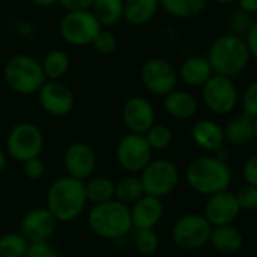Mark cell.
I'll return each mask as SVG.
<instances>
[{
    "label": "cell",
    "instance_id": "cell-20",
    "mask_svg": "<svg viewBox=\"0 0 257 257\" xmlns=\"http://www.w3.org/2000/svg\"><path fill=\"white\" fill-rule=\"evenodd\" d=\"M165 112L176 119H189L198 110V100L185 89H174L164 97Z\"/></svg>",
    "mask_w": 257,
    "mask_h": 257
},
{
    "label": "cell",
    "instance_id": "cell-33",
    "mask_svg": "<svg viewBox=\"0 0 257 257\" xmlns=\"http://www.w3.org/2000/svg\"><path fill=\"white\" fill-rule=\"evenodd\" d=\"M252 23H254L252 16H249L245 11L237 8V10L231 11V14L228 16V28H230L228 34H233L236 37L243 38L246 35V32L249 31Z\"/></svg>",
    "mask_w": 257,
    "mask_h": 257
},
{
    "label": "cell",
    "instance_id": "cell-22",
    "mask_svg": "<svg viewBox=\"0 0 257 257\" xmlns=\"http://www.w3.org/2000/svg\"><path fill=\"white\" fill-rule=\"evenodd\" d=\"M209 243L212 245L215 251L225 254V255H231V254H236L242 248L243 237L239 228L234 227L233 224L219 225V227H212Z\"/></svg>",
    "mask_w": 257,
    "mask_h": 257
},
{
    "label": "cell",
    "instance_id": "cell-2",
    "mask_svg": "<svg viewBox=\"0 0 257 257\" xmlns=\"http://www.w3.org/2000/svg\"><path fill=\"white\" fill-rule=\"evenodd\" d=\"M185 179L192 191L210 197L228 191L233 174L230 165L224 159L218 156H201L188 165Z\"/></svg>",
    "mask_w": 257,
    "mask_h": 257
},
{
    "label": "cell",
    "instance_id": "cell-38",
    "mask_svg": "<svg viewBox=\"0 0 257 257\" xmlns=\"http://www.w3.org/2000/svg\"><path fill=\"white\" fill-rule=\"evenodd\" d=\"M23 173L31 180H40L46 174V164L41 161V158L31 159L23 164Z\"/></svg>",
    "mask_w": 257,
    "mask_h": 257
},
{
    "label": "cell",
    "instance_id": "cell-44",
    "mask_svg": "<svg viewBox=\"0 0 257 257\" xmlns=\"http://www.w3.org/2000/svg\"><path fill=\"white\" fill-rule=\"evenodd\" d=\"M8 159H10V156L7 155V152L0 149V173H4L5 168L8 167Z\"/></svg>",
    "mask_w": 257,
    "mask_h": 257
},
{
    "label": "cell",
    "instance_id": "cell-13",
    "mask_svg": "<svg viewBox=\"0 0 257 257\" xmlns=\"http://www.w3.org/2000/svg\"><path fill=\"white\" fill-rule=\"evenodd\" d=\"M121 118L128 134L146 135L149 128L156 122V110L149 98L134 95L124 101Z\"/></svg>",
    "mask_w": 257,
    "mask_h": 257
},
{
    "label": "cell",
    "instance_id": "cell-25",
    "mask_svg": "<svg viewBox=\"0 0 257 257\" xmlns=\"http://www.w3.org/2000/svg\"><path fill=\"white\" fill-rule=\"evenodd\" d=\"M159 5L171 17L189 20L206 11L209 0H159Z\"/></svg>",
    "mask_w": 257,
    "mask_h": 257
},
{
    "label": "cell",
    "instance_id": "cell-8",
    "mask_svg": "<svg viewBox=\"0 0 257 257\" xmlns=\"http://www.w3.org/2000/svg\"><path fill=\"white\" fill-rule=\"evenodd\" d=\"M212 225L203 213H186L176 219L171 228L173 242L186 251L200 249L209 243Z\"/></svg>",
    "mask_w": 257,
    "mask_h": 257
},
{
    "label": "cell",
    "instance_id": "cell-40",
    "mask_svg": "<svg viewBox=\"0 0 257 257\" xmlns=\"http://www.w3.org/2000/svg\"><path fill=\"white\" fill-rule=\"evenodd\" d=\"M67 13L71 11H89L94 0H59L58 2Z\"/></svg>",
    "mask_w": 257,
    "mask_h": 257
},
{
    "label": "cell",
    "instance_id": "cell-31",
    "mask_svg": "<svg viewBox=\"0 0 257 257\" xmlns=\"http://www.w3.org/2000/svg\"><path fill=\"white\" fill-rule=\"evenodd\" d=\"M144 137H146V140H147V143L153 152H164L173 143L171 128L168 125L159 124V122H155Z\"/></svg>",
    "mask_w": 257,
    "mask_h": 257
},
{
    "label": "cell",
    "instance_id": "cell-15",
    "mask_svg": "<svg viewBox=\"0 0 257 257\" xmlns=\"http://www.w3.org/2000/svg\"><path fill=\"white\" fill-rule=\"evenodd\" d=\"M64 168L67 176L77 180H88L97 168V155L86 143H73L64 152Z\"/></svg>",
    "mask_w": 257,
    "mask_h": 257
},
{
    "label": "cell",
    "instance_id": "cell-26",
    "mask_svg": "<svg viewBox=\"0 0 257 257\" xmlns=\"http://www.w3.org/2000/svg\"><path fill=\"white\" fill-rule=\"evenodd\" d=\"M89 11L101 28H112L122 20L124 0H94Z\"/></svg>",
    "mask_w": 257,
    "mask_h": 257
},
{
    "label": "cell",
    "instance_id": "cell-12",
    "mask_svg": "<svg viewBox=\"0 0 257 257\" xmlns=\"http://www.w3.org/2000/svg\"><path fill=\"white\" fill-rule=\"evenodd\" d=\"M201 98L210 112L216 115H227L237 106L239 94L233 79L213 74L201 86Z\"/></svg>",
    "mask_w": 257,
    "mask_h": 257
},
{
    "label": "cell",
    "instance_id": "cell-39",
    "mask_svg": "<svg viewBox=\"0 0 257 257\" xmlns=\"http://www.w3.org/2000/svg\"><path fill=\"white\" fill-rule=\"evenodd\" d=\"M242 177L246 185L257 188V155L248 158L242 167Z\"/></svg>",
    "mask_w": 257,
    "mask_h": 257
},
{
    "label": "cell",
    "instance_id": "cell-6",
    "mask_svg": "<svg viewBox=\"0 0 257 257\" xmlns=\"http://www.w3.org/2000/svg\"><path fill=\"white\" fill-rule=\"evenodd\" d=\"M44 149V135L41 128L31 122H17L7 137V155L14 161L25 164L31 159L40 158Z\"/></svg>",
    "mask_w": 257,
    "mask_h": 257
},
{
    "label": "cell",
    "instance_id": "cell-19",
    "mask_svg": "<svg viewBox=\"0 0 257 257\" xmlns=\"http://www.w3.org/2000/svg\"><path fill=\"white\" fill-rule=\"evenodd\" d=\"M191 138L197 147L209 153L219 152L225 143L224 128L213 119H200L194 122L191 127Z\"/></svg>",
    "mask_w": 257,
    "mask_h": 257
},
{
    "label": "cell",
    "instance_id": "cell-36",
    "mask_svg": "<svg viewBox=\"0 0 257 257\" xmlns=\"http://www.w3.org/2000/svg\"><path fill=\"white\" fill-rule=\"evenodd\" d=\"M234 197L240 210L249 212V210L257 209V188L255 186L245 185L234 194Z\"/></svg>",
    "mask_w": 257,
    "mask_h": 257
},
{
    "label": "cell",
    "instance_id": "cell-32",
    "mask_svg": "<svg viewBox=\"0 0 257 257\" xmlns=\"http://www.w3.org/2000/svg\"><path fill=\"white\" fill-rule=\"evenodd\" d=\"M134 246L141 255H153L159 248V236L155 228L134 231Z\"/></svg>",
    "mask_w": 257,
    "mask_h": 257
},
{
    "label": "cell",
    "instance_id": "cell-9",
    "mask_svg": "<svg viewBox=\"0 0 257 257\" xmlns=\"http://www.w3.org/2000/svg\"><path fill=\"white\" fill-rule=\"evenodd\" d=\"M115 159L119 168H122L127 174L138 176L152 162L153 150L144 135L127 134L116 144Z\"/></svg>",
    "mask_w": 257,
    "mask_h": 257
},
{
    "label": "cell",
    "instance_id": "cell-11",
    "mask_svg": "<svg viewBox=\"0 0 257 257\" xmlns=\"http://www.w3.org/2000/svg\"><path fill=\"white\" fill-rule=\"evenodd\" d=\"M140 77L144 88L150 94L161 95V97H165L167 94L174 91L179 82V74L176 67L170 61L159 56L150 58L143 64Z\"/></svg>",
    "mask_w": 257,
    "mask_h": 257
},
{
    "label": "cell",
    "instance_id": "cell-7",
    "mask_svg": "<svg viewBox=\"0 0 257 257\" xmlns=\"http://www.w3.org/2000/svg\"><path fill=\"white\" fill-rule=\"evenodd\" d=\"M138 176L146 195L161 200L171 195L180 183V170L170 159H152Z\"/></svg>",
    "mask_w": 257,
    "mask_h": 257
},
{
    "label": "cell",
    "instance_id": "cell-10",
    "mask_svg": "<svg viewBox=\"0 0 257 257\" xmlns=\"http://www.w3.org/2000/svg\"><path fill=\"white\" fill-rule=\"evenodd\" d=\"M103 28L91 11L67 13L59 23V34L65 43L74 47L91 46Z\"/></svg>",
    "mask_w": 257,
    "mask_h": 257
},
{
    "label": "cell",
    "instance_id": "cell-43",
    "mask_svg": "<svg viewBox=\"0 0 257 257\" xmlns=\"http://www.w3.org/2000/svg\"><path fill=\"white\" fill-rule=\"evenodd\" d=\"M31 2L38 8H52L59 2V0H31Z\"/></svg>",
    "mask_w": 257,
    "mask_h": 257
},
{
    "label": "cell",
    "instance_id": "cell-3",
    "mask_svg": "<svg viewBox=\"0 0 257 257\" xmlns=\"http://www.w3.org/2000/svg\"><path fill=\"white\" fill-rule=\"evenodd\" d=\"M206 59L213 74L233 79L246 70L251 58L243 38L224 34L212 41Z\"/></svg>",
    "mask_w": 257,
    "mask_h": 257
},
{
    "label": "cell",
    "instance_id": "cell-28",
    "mask_svg": "<svg viewBox=\"0 0 257 257\" xmlns=\"http://www.w3.org/2000/svg\"><path fill=\"white\" fill-rule=\"evenodd\" d=\"M144 195H146V192H144L141 179L137 174H127L115 182V198L113 200H116L128 207L135 204Z\"/></svg>",
    "mask_w": 257,
    "mask_h": 257
},
{
    "label": "cell",
    "instance_id": "cell-14",
    "mask_svg": "<svg viewBox=\"0 0 257 257\" xmlns=\"http://www.w3.org/2000/svg\"><path fill=\"white\" fill-rule=\"evenodd\" d=\"M38 101L43 110L52 116H65L76 104L74 92L61 80H47L38 91Z\"/></svg>",
    "mask_w": 257,
    "mask_h": 257
},
{
    "label": "cell",
    "instance_id": "cell-46",
    "mask_svg": "<svg viewBox=\"0 0 257 257\" xmlns=\"http://www.w3.org/2000/svg\"><path fill=\"white\" fill-rule=\"evenodd\" d=\"M254 140L257 141V118L254 119Z\"/></svg>",
    "mask_w": 257,
    "mask_h": 257
},
{
    "label": "cell",
    "instance_id": "cell-29",
    "mask_svg": "<svg viewBox=\"0 0 257 257\" xmlns=\"http://www.w3.org/2000/svg\"><path fill=\"white\" fill-rule=\"evenodd\" d=\"M41 67L46 80H61L70 70L71 61L67 52L61 49H53L47 52L41 61Z\"/></svg>",
    "mask_w": 257,
    "mask_h": 257
},
{
    "label": "cell",
    "instance_id": "cell-23",
    "mask_svg": "<svg viewBox=\"0 0 257 257\" xmlns=\"http://www.w3.org/2000/svg\"><path fill=\"white\" fill-rule=\"evenodd\" d=\"M159 10V0H124L122 19L134 26H144L156 17Z\"/></svg>",
    "mask_w": 257,
    "mask_h": 257
},
{
    "label": "cell",
    "instance_id": "cell-41",
    "mask_svg": "<svg viewBox=\"0 0 257 257\" xmlns=\"http://www.w3.org/2000/svg\"><path fill=\"white\" fill-rule=\"evenodd\" d=\"M243 40H245L246 49L249 52V58L257 61V20H254V23L251 25V28L246 32V35L243 37Z\"/></svg>",
    "mask_w": 257,
    "mask_h": 257
},
{
    "label": "cell",
    "instance_id": "cell-35",
    "mask_svg": "<svg viewBox=\"0 0 257 257\" xmlns=\"http://www.w3.org/2000/svg\"><path fill=\"white\" fill-rule=\"evenodd\" d=\"M242 112L252 119L257 118V80L246 85L242 94Z\"/></svg>",
    "mask_w": 257,
    "mask_h": 257
},
{
    "label": "cell",
    "instance_id": "cell-5",
    "mask_svg": "<svg viewBox=\"0 0 257 257\" xmlns=\"http://www.w3.org/2000/svg\"><path fill=\"white\" fill-rule=\"evenodd\" d=\"M4 79L7 85L20 95L38 94L47 82L41 62L28 53L13 55L4 67Z\"/></svg>",
    "mask_w": 257,
    "mask_h": 257
},
{
    "label": "cell",
    "instance_id": "cell-45",
    "mask_svg": "<svg viewBox=\"0 0 257 257\" xmlns=\"http://www.w3.org/2000/svg\"><path fill=\"white\" fill-rule=\"evenodd\" d=\"M213 2H216L219 5H230L233 2H237V0H213Z\"/></svg>",
    "mask_w": 257,
    "mask_h": 257
},
{
    "label": "cell",
    "instance_id": "cell-1",
    "mask_svg": "<svg viewBox=\"0 0 257 257\" xmlns=\"http://www.w3.org/2000/svg\"><path fill=\"white\" fill-rule=\"evenodd\" d=\"M86 204L85 183L67 174L53 180L47 189L46 207L58 222L76 221L85 212Z\"/></svg>",
    "mask_w": 257,
    "mask_h": 257
},
{
    "label": "cell",
    "instance_id": "cell-37",
    "mask_svg": "<svg viewBox=\"0 0 257 257\" xmlns=\"http://www.w3.org/2000/svg\"><path fill=\"white\" fill-rule=\"evenodd\" d=\"M23 257H62L61 252L50 242H34Z\"/></svg>",
    "mask_w": 257,
    "mask_h": 257
},
{
    "label": "cell",
    "instance_id": "cell-30",
    "mask_svg": "<svg viewBox=\"0 0 257 257\" xmlns=\"http://www.w3.org/2000/svg\"><path fill=\"white\" fill-rule=\"evenodd\" d=\"M29 240L20 231H8L0 236V257H23Z\"/></svg>",
    "mask_w": 257,
    "mask_h": 257
},
{
    "label": "cell",
    "instance_id": "cell-16",
    "mask_svg": "<svg viewBox=\"0 0 257 257\" xmlns=\"http://www.w3.org/2000/svg\"><path fill=\"white\" fill-rule=\"evenodd\" d=\"M56 225L58 221L46 206L32 207L23 215L20 221V233L29 240V243L49 242V239L55 234Z\"/></svg>",
    "mask_w": 257,
    "mask_h": 257
},
{
    "label": "cell",
    "instance_id": "cell-17",
    "mask_svg": "<svg viewBox=\"0 0 257 257\" xmlns=\"http://www.w3.org/2000/svg\"><path fill=\"white\" fill-rule=\"evenodd\" d=\"M239 213L240 209L236 201L234 192L230 191H222L207 197L203 212L204 218L212 227L233 224Z\"/></svg>",
    "mask_w": 257,
    "mask_h": 257
},
{
    "label": "cell",
    "instance_id": "cell-24",
    "mask_svg": "<svg viewBox=\"0 0 257 257\" xmlns=\"http://www.w3.org/2000/svg\"><path fill=\"white\" fill-rule=\"evenodd\" d=\"M224 128V138L231 146H245L254 140V119L243 112L228 119Z\"/></svg>",
    "mask_w": 257,
    "mask_h": 257
},
{
    "label": "cell",
    "instance_id": "cell-27",
    "mask_svg": "<svg viewBox=\"0 0 257 257\" xmlns=\"http://www.w3.org/2000/svg\"><path fill=\"white\" fill-rule=\"evenodd\" d=\"M85 183L86 201L92 206L107 203L115 198V182L106 176H92Z\"/></svg>",
    "mask_w": 257,
    "mask_h": 257
},
{
    "label": "cell",
    "instance_id": "cell-34",
    "mask_svg": "<svg viewBox=\"0 0 257 257\" xmlns=\"http://www.w3.org/2000/svg\"><path fill=\"white\" fill-rule=\"evenodd\" d=\"M91 46L100 55H110V53L115 52V49L118 46V41H116V37L110 31L101 29L98 32V35L94 38V41H92Z\"/></svg>",
    "mask_w": 257,
    "mask_h": 257
},
{
    "label": "cell",
    "instance_id": "cell-4",
    "mask_svg": "<svg viewBox=\"0 0 257 257\" xmlns=\"http://www.w3.org/2000/svg\"><path fill=\"white\" fill-rule=\"evenodd\" d=\"M86 221L89 230L106 240H118L134 231L131 209L116 200L92 206Z\"/></svg>",
    "mask_w": 257,
    "mask_h": 257
},
{
    "label": "cell",
    "instance_id": "cell-18",
    "mask_svg": "<svg viewBox=\"0 0 257 257\" xmlns=\"http://www.w3.org/2000/svg\"><path fill=\"white\" fill-rule=\"evenodd\" d=\"M131 218L134 230L156 228L164 218V203L161 198L144 195L131 207Z\"/></svg>",
    "mask_w": 257,
    "mask_h": 257
},
{
    "label": "cell",
    "instance_id": "cell-21",
    "mask_svg": "<svg viewBox=\"0 0 257 257\" xmlns=\"http://www.w3.org/2000/svg\"><path fill=\"white\" fill-rule=\"evenodd\" d=\"M177 74H179V79H182L185 85L192 86V88H201L213 76V71L206 56L194 55V56L186 58L182 62Z\"/></svg>",
    "mask_w": 257,
    "mask_h": 257
},
{
    "label": "cell",
    "instance_id": "cell-42",
    "mask_svg": "<svg viewBox=\"0 0 257 257\" xmlns=\"http://www.w3.org/2000/svg\"><path fill=\"white\" fill-rule=\"evenodd\" d=\"M239 10L245 11L249 16L257 14V0H237Z\"/></svg>",
    "mask_w": 257,
    "mask_h": 257
}]
</instances>
